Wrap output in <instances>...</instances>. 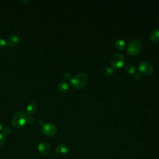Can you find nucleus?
I'll use <instances>...</instances> for the list:
<instances>
[{
	"label": "nucleus",
	"instance_id": "1",
	"mask_svg": "<svg viewBox=\"0 0 159 159\" xmlns=\"http://www.w3.org/2000/svg\"><path fill=\"white\" fill-rule=\"evenodd\" d=\"M87 76L84 73H79L71 80V84L76 89H81L86 84Z\"/></svg>",
	"mask_w": 159,
	"mask_h": 159
},
{
	"label": "nucleus",
	"instance_id": "2",
	"mask_svg": "<svg viewBox=\"0 0 159 159\" xmlns=\"http://www.w3.org/2000/svg\"><path fill=\"white\" fill-rule=\"evenodd\" d=\"M142 49V44L140 40L137 39L131 40L127 47V52L131 56L139 55Z\"/></svg>",
	"mask_w": 159,
	"mask_h": 159
},
{
	"label": "nucleus",
	"instance_id": "3",
	"mask_svg": "<svg viewBox=\"0 0 159 159\" xmlns=\"http://www.w3.org/2000/svg\"><path fill=\"white\" fill-rule=\"evenodd\" d=\"M27 116L23 112L19 111L14 114L12 118V125L16 129L22 127L27 122Z\"/></svg>",
	"mask_w": 159,
	"mask_h": 159
},
{
	"label": "nucleus",
	"instance_id": "4",
	"mask_svg": "<svg viewBox=\"0 0 159 159\" xmlns=\"http://www.w3.org/2000/svg\"><path fill=\"white\" fill-rule=\"evenodd\" d=\"M111 63L114 69H119L124 65L125 58L122 54L116 53L112 55Z\"/></svg>",
	"mask_w": 159,
	"mask_h": 159
},
{
	"label": "nucleus",
	"instance_id": "5",
	"mask_svg": "<svg viewBox=\"0 0 159 159\" xmlns=\"http://www.w3.org/2000/svg\"><path fill=\"white\" fill-rule=\"evenodd\" d=\"M41 131L43 135L48 137H52L57 134V128L52 123H45L42 126Z\"/></svg>",
	"mask_w": 159,
	"mask_h": 159
},
{
	"label": "nucleus",
	"instance_id": "6",
	"mask_svg": "<svg viewBox=\"0 0 159 159\" xmlns=\"http://www.w3.org/2000/svg\"><path fill=\"white\" fill-rule=\"evenodd\" d=\"M139 73L143 75H150L152 74L154 70L153 66L152 63L148 61L141 62L139 66Z\"/></svg>",
	"mask_w": 159,
	"mask_h": 159
},
{
	"label": "nucleus",
	"instance_id": "7",
	"mask_svg": "<svg viewBox=\"0 0 159 159\" xmlns=\"http://www.w3.org/2000/svg\"><path fill=\"white\" fill-rule=\"evenodd\" d=\"M39 152L43 155H47L50 150V146L49 143L45 141L40 142L37 147Z\"/></svg>",
	"mask_w": 159,
	"mask_h": 159
},
{
	"label": "nucleus",
	"instance_id": "8",
	"mask_svg": "<svg viewBox=\"0 0 159 159\" xmlns=\"http://www.w3.org/2000/svg\"><path fill=\"white\" fill-rule=\"evenodd\" d=\"M69 151V147L65 144H61L58 145L55 148V152L58 155H64L66 154Z\"/></svg>",
	"mask_w": 159,
	"mask_h": 159
},
{
	"label": "nucleus",
	"instance_id": "9",
	"mask_svg": "<svg viewBox=\"0 0 159 159\" xmlns=\"http://www.w3.org/2000/svg\"><path fill=\"white\" fill-rule=\"evenodd\" d=\"M19 42V37L16 35H12L7 39V45L10 47H14Z\"/></svg>",
	"mask_w": 159,
	"mask_h": 159
},
{
	"label": "nucleus",
	"instance_id": "10",
	"mask_svg": "<svg viewBox=\"0 0 159 159\" xmlns=\"http://www.w3.org/2000/svg\"><path fill=\"white\" fill-rule=\"evenodd\" d=\"M70 88V84L66 81H61L57 86V89L61 93H65L68 91Z\"/></svg>",
	"mask_w": 159,
	"mask_h": 159
},
{
	"label": "nucleus",
	"instance_id": "11",
	"mask_svg": "<svg viewBox=\"0 0 159 159\" xmlns=\"http://www.w3.org/2000/svg\"><path fill=\"white\" fill-rule=\"evenodd\" d=\"M150 40L154 43L159 42V29H155L151 32L149 35Z\"/></svg>",
	"mask_w": 159,
	"mask_h": 159
},
{
	"label": "nucleus",
	"instance_id": "12",
	"mask_svg": "<svg viewBox=\"0 0 159 159\" xmlns=\"http://www.w3.org/2000/svg\"><path fill=\"white\" fill-rule=\"evenodd\" d=\"M115 47L119 50H123L126 47V44L123 39H117L114 43Z\"/></svg>",
	"mask_w": 159,
	"mask_h": 159
},
{
	"label": "nucleus",
	"instance_id": "13",
	"mask_svg": "<svg viewBox=\"0 0 159 159\" xmlns=\"http://www.w3.org/2000/svg\"><path fill=\"white\" fill-rule=\"evenodd\" d=\"M37 110V105L35 103H30L26 108V112L28 114H33Z\"/></svg>",
	"mask_w": 159,
	"mask_h": 159
},
{
	"label": "nucleus",
	"instance_id": "14",
	"mask_svg": "<svg viewBox=\"0 0 159 159\" xmlns=\"http://www.w3.org/2000/svg\"><path fill=\"white\" fill-rule=\"evenodd\" d=\"M124 70L129 74H134V73H135V71H136V68L135 65L130 63L125 65Z\"/></svg>",
	"mask_w": 159,
	"mask_h": 159
},
{
	"label": "nucleus",
	"instance_id": "15",
	"mask_svg": "<svg viewBox=\"0 0 159 159\" xmlns=\"http://www.w3.org/2000/svg\"><path fill=\"white\" fill-rule=\"evenodd\" d=\"M103 73L105 75H107V76H111V75H112L114 73V70L112 68H110V67H106L103 69Z\"/></svg>",
	"mask_w": 159,
	"mask_h": 159
},
{
	"label": "nucleus",
	"instance_id": "16",
	"mask_svg": "<svg viewBox=\"0 0 159 159\" xmlns=\"http://www.w3.org/2000/svg\"><path fill=\"white\" fill-rule=\"evenodd\" d=\"M6 143V137L4 134L0 133V147L4 145Z\"/></svg>",
	"mask_w": 159,
	"mask_h": 159
},
{
	"label": "nucleus",
	"instance_id": "17",
	"mask_svg": "<svg viewBox=\"0 0 159 159\" xmlns=\"http://www.w3.org/2000/svg\"><path fill=\"white\" fill-rule=\"evenodd\" d=\"M11 132V129L9 127H6L3 129V134L5 135H8Z\"/></svg>",
	"mask_w": 159,
	"mask_h": 159
},
{
	"label": "nucleus",
	"instance_id": "18",
	"mask_svg": "<svg viewBox=\"0 0 159 159\" xmlns=\"http://www.w3.org/2000/svg\"><path fill=\"white\" fill-rule=\"evenodd\" d=\"M63 78L65 80H71V74L70 72H65L63 74Z\"/></svg>",
	"mask_w": 159,
	"mask_h": 159
},
{
	"label": "nucleus",
	"instance_id": "19",
	"mask_svg": "<svg viewBox=\"0 0 159 159\" xmlns=\"http://www.w3.org/2000/svg\"><path fill=\"white\" fill-rule=\"evenodd\" d=\"M7 45V43L6 42V40L2 38H0V48H2L6 47Z\"/></svg>",
	"mask_w": 159,
	"mask_h": 159
},
{
	"label": "nucleus",
	"instance_id": "20",
	"mask_svg": "<svg viewBox=\"0 0 159 159\" xmlns=\"http://www.w3.org/2000/svg\"><path fill=\"white\" fill-rule=\"evenodd\" d=\"M35 119L34 117L33 116H29V117L27 118V122L30 124H32L35 122Z\"/></svg>",
	"mask_w": 159,
	"mask_h": 159
},
{
	"label": "nucleus",
	"instance_id": "21",
	"mask_svg": "<svg viewBox=\"0 0 159 159\" xmlns=\"http://www.w3.org/2000/svg\"><path fill=\"white\" fill-rule=\"evenodd\" d=\"M134 77L135 80H139L141 78V77H142V74L140 73H139V72H137V73H135Z\"/></svg>",
	"mask_w": 159,
	"mask_h": 159
},
{
	"label": "nucleus",
	"instance_id": "22",
	"mask_svg": "<svg viewBox=\"0 0 159 159\" xmlns=\"http://www.w3.org/2000/svg\"><path fill=\"white\" fill-rule=\"evenodd\" d=\"M38 124H39V125H43V121L42 120H39V121H38Z\"/></svg>",
	"mask_w": 159,
	"mask_h": 159
},
{
	"label": "nucleus",
	"instance_id": "23",
	"mask_svg": "<svg viewBox=\"0 0 159 159\" xmlns=\"http://www.w3.org/2000/svg\"><path fill=\"white\" fill-rule=\"evenodd\" d=\"M2 126H3V125H2V123L0 121V130L2 129Z\"/></svg>",
	"mask_w": 159,
	"mask_h": 159
},
{
	"label": "nucleus",
	"instance_id": "24",
	"mask_svg": "<svg viewBox=\"0 0 159 159\" xmlns=\"http://www.w3.org/2000/svg\"><path fill=\"white\" fill-rule=\"evenodd\" d=\"M29 1H22V2H29Z\"/></svg>",
	"mask_w": 159,
	"mask_h": 159
},
{
	"label": "nucleus",
	"instance_id": "25",
	"mask_svg": "<svg viewBox=\"0 0 159 159\" xmlns=\"http://www.w3.org/2000/svg\"><path fill=\"white\" fill-rule=\"evenodd\" d=\"M157 22H158V23L159 24V17H158V20H157Z\"/></svg>",
	"mask_w": 159,
	"mask_h": 159
},
{
	"label": "nucleus",
	"instance_id": "26",
	"mask_svg": "<svg viewBox=\"0 0 159 159\" xmlns=\"http://www.w3.org/2000/svg\"><path fill=\"white\" fill-rule=\"evenodd\" d=\"M67 159H70V158H67Z\"/></svg>",
	"mask_w": 159,
	"mask_h": 159
}]
</instances>
